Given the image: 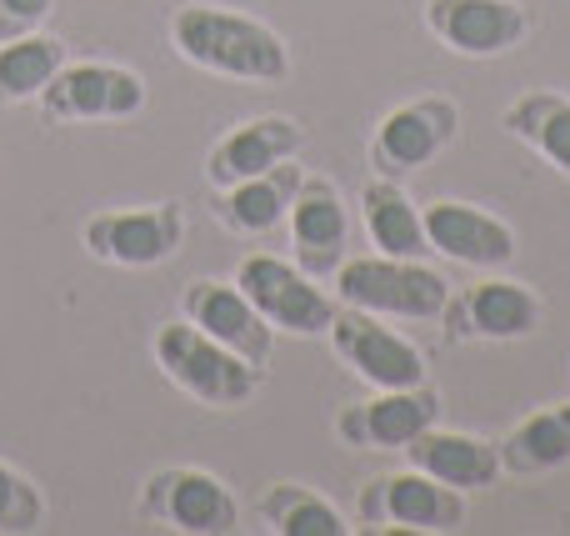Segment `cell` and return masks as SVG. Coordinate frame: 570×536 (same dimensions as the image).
<instances>
[{
  "label": "cell",
  "mask_w": 570,
  "mask_h": 536,
  "mask_svg": "<svg viewBox=\"0 0 570 536\" xmlns=\"http://www.w3.org/2000/svg\"><path fill=\"white\" fill-rule=\"evenodd\" d=\"M170 46L180 50V60L230 80L276 86V80L291 76V46L266 20L210 6V0H190V6H180L170 16Z\"/></svg>",
  "instance_id": "1"
},
{
  "label": "cell",
  "mask_w": 570,
  "mask_h": 536,
  "mask_svg": "<svg viewBox=\"0 0 570 536\" xmlns=\"http://www.w3.org/2000/svg\"><path fill=\"white\" fill-rule=\"evenodd\" d=\"M150 351H156L160 377L210 411L246 407L266 381V367H250L246 357H236L230 347H220L216 337H206L190 321H166L150 341Z\"/></svg>",
  "instance_id": "2"
},
{
  "label": "cell",
  "mask_w": 570,
  "mask_h": 536,
  "mask_svg": "<svg viewBox=\"0 0 570 536\" xmlns=\"http://www.w3.org/2000/svg\"><path fill=\"white\" fill-rule=\"evenodd\" d=\"M335 286H341V306L371 311V316L395 321H441L445 301H451V281L435 266L415 256H351L335 266Z\"/></svg>",
  "instance_id": "3"
},
{
  "label": "cell",
  "mask_w": 570,
  "mask_h": 536,
  "mask_svg": "<svg viewBox=\"0 0 570 536\" xmlns=\"http://www.w3.org/2000/svg\"><path fill=\"white\" fill-rule=\"evenodd\" d=\"M355 522L365 532H461L465 527V491L425 477V471H385L371 477L355 497Z\"/></svg>",
  "instance_id": "4"
},
{
  "label": "cell",
  "mask_w": 570,
  "mask_h": 536,
  "mask_svg": "<svg viewBox=\"0 0 570 536\" xmlns=\"http://www.w3.org/2000/svg\"><path fill=\"white\" fill-rule=\"evenodd\" d=\"M140 517L160 532L226 536L240 527V507L220 477L200 467H166L140 487Z\"/></svg>",
  "instance_id": "5"
},
{
  "label": "cell",
  "mask_w": 570,
  "mask_h": 536,
  "mask_svg": "<svg viewBox=\"0 0 570 536\" xmlns=\"http://www.w3.org/2000/svg\"><path fill=\"white\" fill-rule=\"evenodd\" d=\"M236 286L246 291V301L271 321V331H291V337H325L335 321V301L315 286V276H305L295 261L281 256H246L236 266Z\"/></svg>",
  "instance_id": "6"
},
{
  "label": "cell",
  "mask_w": 570,
  "mask_h": 536,
  "mask_svg": "<svg viewBox=\"0 0 570 536\" xmlns=\"http://www.w3.org/2000/svg\"><path fill=\"white\" fill-rule=\"evenodd\" d=\"M461 130V106L445 96H415L405 106L385 110L371 136V170L375 176L405 181L425 170Z\"/></svg>",
  "instance_id": "7"
},
{
  "label": "cell",
  "mask_w": 570,
  "mask_h": 536,
  "mask_svg": "<svg viewBox=\"0 0 570 536\" xmlns=\"http://www.w3.org/2000/svg\"><path fill=\"white\" fill-rule=\"evenodd\" d=\"M546 306L525 281L511 276H485L471 286L451 291L441 321L451 341H525L541 327Z\"/></svg>",
  "instance_id": "8"
},
{
  "label": "cell",
  "mask_w": 570,
  "mask_h": 536,
  "mask_svg": "<svg viewBox=\"0 0 570 536\" xmlns=\"http://www.w3.org/2000/svg\"><path fill=\"white\" fill-rule=\"evenodd\" d=\"M325 337H331L335 357H341L365 387L395 391V387H421L425 381V357L401 337V331L385 327V316L341 306Z\"/></svg>",
  "instance_id": "9"
},
{
  "label": "cell",
  "mask_w": 570,
  "mask_h": 536,
  "mask_svg": "<svg viewBox=\"0 0 570 536\" xmlns=\"http://www.w3.org/2000/svg\"><path fill=\"white\" fill-rule=\"evenodd\" d=\"M140 106H146L140 76L110 60H66L40 90L46 120H126Z\"/></svg>",
  "instance_id": "10"
},
{
  "label": "cell",
  "mask_w": 570,
  "mask_h": 536,
  "mask_svg": "<svg viewBox=\"0 0 570 536\" xmlns=\"http://www.w3.org/2000/svg\"><path fill=\"white\" fill-rule=\"evenodd\" d=\"M180 236H186V216L176 201H156L140 211H100L80 231L90 256L110 266H160L166 256H176Z\"/></svg>",
  "instance_id": "11"
},
{
  "label": "cell",
  "mask_w": 570,
  "mask_h": 536,
  "mask_svg": "<svg viewBox=\"0 0 570 536\" xmlns=\"http://www.w3.org/2000/svg\"><path fill=\"white\" fill-rule=\"evenodd\" d=\"M425 26L455 56L491 60L525 46L531 10L521 0H425Z\"/></svg>",
  "instance_id": "12"
},
{
  "label": "cell",
  "mask_w": 570,
  "mask_h": 536,
  "mask_svg": "<svg viewBox=\"0 0 570 536\" xmlns=\"http://www.w3.org/2000/svg\"><path fill=\"white\" fill-rule=\"evenodd\" d=\"M441 391L431 381L421 387H395V391H375L371 401H355L341 411L335 431L345 447L355 451H405L425 427L441 421Z\"/></svg>",
  "instance_id": "13"
},
{
  "label": "cell",
  "mask_w": 570,
  "mask_h": 536,
  "mask_svg": "<svg viewBox=\"0 0 570 536\" xmlns=\"http://www.w3.org/2000/svg\"><path fill=\"white\" fill-rule=\"evenodd\" d=\"M425 246L445 261H461L475 271H505L515 261V231L495 211L471 201H431L421 206Z\"/></svg>",
  "instance_id": "14"
},
{
  "label": "cell",
  "mask_w": 570,
  "mask_h": 536,
  "mask_svg": "<svg viewBox=\"0 0 570 536\" xmlns=\"http://www.w3.org/2000/svg\"><path fill=\"white\" fill-rule=\"evenodd\" d=\"M180 316L206 337H216L220 347H230L236 357H246L250 367H266L271 351H276L271 321L250 306L236 281H190L186 296H180Z\"/></svg>",
  "instance_id": "15"
},
{
  "label": "cell",
  "mask_w": 570,
  "mask_h": 536,
  "mask_svg": "<svg viewBox=\"0 0 570 536\" xmlns=\"http://www.w3.org/2000/svg\"><path fill=\"white\" fill-rule=\"evenodd\" d=\"M285 221H291L295 266L315 281L335 276V266L345 261V246H351V216H345L341 186L331 176H305Z\"/></svg>",
  "instance_id": "16"
},
{
  "label": "cell",
  "mask_w": 570,
  "mask_h": 536,
  "mask_svg": "<svg viewBox=\"0 0 570 536\" xmlns=\"http://www.w3.org/2000/svg\"><path fill=\"white\" fill-rule=\"evenodd\" d=\"M301 146H305V126L291 116L240 120L230 136H220L216 146H210L206 181H210V191H226V186H236V181H250V176H261V170L291 160Z\"/></svg>",
  "instance_id": "17"
},
{
  "label": "cell",
  "mask_w": 570,
  "mask_h": 536,
  "mask_svg": "<svg viewBox=\"0 0 570 536\" xmlns=\"http://www.w3.org/2000/svg\"><path fill=\"white\" fill-rule=\"evenodd\" d=\"M405 461L455 491H481L501 477V451H495V441L471 437V431H441V421L425 427L421 437L405 447Z\"/></svg>",
  "instance_id": "18"
},
{
  "label": "cell",
  "mask_w": 570,
  "mask_h": 536,
  "mask_svg": "<svg viewBox=\"0 0 570 536\" xmlns=\"http://www.w3.org/2000/svg\"><path fill=\"white\" fill-rule=\"evenodd\" d=\"M301 181H305V170L281 160V166L261 170V176L216 191V206L210 211H216V221L226 231H236V236H271V231L291 216V201H295V191H301Z\"/></svg>",
  "instance_id": "19"
},
{
  "label": "cell",
  "mask_w": 570,
  "mask_h": 536,
  "mask_svg": "<svg viewBox=\"0 0 570 536\" xmlns=\"http://www.w3.org/2000/svg\"><path fill=\"white\" fill-rule=\"evenodd\" d=\"M501 471L511 477H541V471L570 467V401H556V407L531 411L525 421H515L501 441Z\"/></svg>",
  "instance_id": "20"
},
{
  "label": "cell",
  "mask_w": 570,
  "mask_h": 536,
  "mask_svg": "<svg viewBox=\"0 0 570 536\" xmlns=\"http://www.w3.org/2000/svg\"><path fill=\"white\" fill-rule=\"evenodd\" d=\"M361 216H365V236L381 256H415L425 261V226H421V206L405 196L401 181L391 176H371L361 191Z\"/></svg>",
  "instance_id": "21"
},
{
  "label": "cell",
  "mask_w": 570,
  "mask_h": 536,
  "mask_svg": "<svg viewBox=\"0 0 570 536\" xmlns=\"http://www.w3.org/2000/svg\"><path fill=\"white\" fill-rule=\"evenodd\" d=\"M501 126L570 181V96H561V90H525V96H515L505 106Z\"/></svg>",
  "instance_id": "22"
},
{
  "label": "cell",
  "mask_w": 570,
  "mask_h": 536,
  "mask_svg": "<svg viewBox=\"0 0 570 536\" xmlns=\"http://www.w3.org/2000/svg\"><path fill=\"white\" fill-rule=\"evenodd\" d=\"M60 66H66V40L56 36L30 30V36L0 40V110L40 100V90L50 86V76Z\"/></svg>",
  "instance_id": "23"
},
{
  "label": "cell",
  "mask_w": 570,
  "mask_h": 536,
  "mask_svg": "<svg viewBox=\"0 0 570 536\" xmlns=\"http://www.w3.org/2000/svg\"><path fill=\"white\" fill-rule=\"evenodd\" d=\"M266 532L276 536H345V517L311 487H295V481H276L271 491H261L256 501Z\"/></svg>",
  "instance_id": "24"
},
{
  "label": "cell",
  "mask_w": 570,
  "mask_h": 536,
  "mask_svg": "<svg viewBox=\"0 0 570 536\" xmlns=\"http://www.w3.org/2000/svg\"><path fill=\"white\" fill-rule=\"evenodd\" d=\"M46 522V497L40 487L16 471L10 461H0V536H26V532H40Z\"/></svg>",
  "instance_id": "25"
},
{
  "label": "cell",
  "mask_w": 570,
  "mask_h": 536,
  "mask_svg": "<svg viewBox=\"0 0 570 536\" xmlns=\"http://www.w3.org/2000/svg\"><path fill=\"white\" fill-rule=\"evenodd\" d=\"M50 6H56V0H0V40H16V36L40 30L50 16Z\"/></svg>",
  "instance_id": "26"
}]
</instances>
